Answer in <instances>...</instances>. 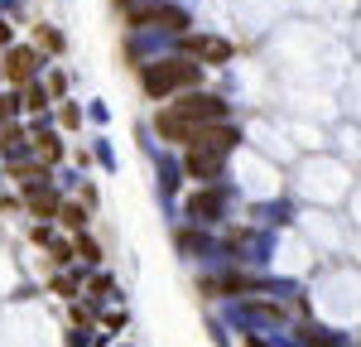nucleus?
<instances>
[{
    "label": "nucleus",
    "instance_id": "2",
    "mask_svg": "<svg viewBox=\"0 0 361 347\" xmlns=\"http://www.w3.org/2000/svg\"><path fill=\"white\" fill-rule=\"evenodd\" d=\"M34 73H39V54H34V49H10V54H5V78H10V83L29 87Z\"/></svg>",
    "mask_w": 361,
    "mask_h": 347
},
{
    "label": "nucleus",
    "instance_id": "3",
    "mask_svg": "<svg viewBox=\"0 0 361 347\" xmlns=\"http://www.w3.org/2000/svg\"><path fill=\"white\" fill-rule=\"evenodd\" d=\"M25 202H29V212H34V217H58V207H63L58 188H49V178H44V183H34Z\"/></svg>",
    "mask_w": 361,
    "mask_h": 347
},
{
    "label": "nucleus",
    "instance_id": "8",
    "mask_svg": "<svg viewBox=\"0 0 361 347\" xmlns=\"http://www.w3.org/2000/svg\"><path fill=\"white\" fill-rule=\"evenodd\" d=\"M34 145H39V154H44L49 164H54L58 154H63V150H58V140H54V130H34Z\"/></svg>",
    "mask_w": 361,
    "mask_h": 347
},
{
    "label": "nucleus",
    "instance_id": "14",
    "mask_svg": "<svg viewBox=\"0 0 361 347\" xmlns=\"http://www.w3.org/2000/svg\"><path fill=\"white\" fill-rule=\"evenodd\" d=\"M106 289H111V275H92V294H97V299H102Z\"/></svg>",
    "mask_w": 361,
    "mask_h": 347
},
{
    "label": "nucleus",
    "instance_id": "5",
    "mask_svg": "<svg viewBox=\"0 0 361 347\" xmlns=\"http://www.w3.org/2000/svg\"><path fill=\"white\" fill-rule=\"evenodd\" d=\"M222 154H207V150H188V154H183V169L193 174V178H217V174H222Z\"/></svg>",
    "mask_w": 361,
    "mask_h": 347
},
{
    "label": "nucleus",
    "instance_id": "1",
    "mask_svg": "<svg viewBox=\"0 0 361 347\" xmlns=\"http://www.w3.org/2000/svg\"><path fill=\"white\" fill-rule=\"evenodd\" d=\"M197 83V68L188 58H164L159 68H149L145 73V87H149V97H169V92H188Z\"/></svg>",
    "mask_w": 361,
    "mask_h": 347
},
{
    "label": "nucleus",
    "instance_id": "9",
    "mask_svg": "<svg viewBox=\"0 0 361 347\" xmlns=\"http://www.w3.org/2000/svg\"><path fill=\"white\" fill-rule=\"evenodd\" d=\"M20 145H25V130L10 126V121H0V150H20Z\"/></svg>",
    "mask_w": 361,
    "mask_h": 347
},
{
    "label": "nucleus",
    "instance_id": "13",
    "mask_svg": "<svg viewBox=\"0 0 361 347\" xmlns=\"http://www.w3.org/2000/svg\"><path fill=\"white\" fill-rule=\"evenodd\" d=\"M39 39H44V49H54V54H58V49H63V39H58L54 29H39Z\"/></svg>",
    "mask_w": 361,
    "mask_h": 347
},
{
    "label": "nucleus",
    "instance_id": "6",
    "mask_svg": "<svg viewBox=\"0 0 361 347\" xmlns=\"http://www.w3.org/2000/svg\"><path fill=\"white\" fill-rule=\"evenodd\" d=\"M183 49H193V54H202L207 63H226V58H231V44H222V39H188Z\"/></svg>",
    "mask_w": 361,
    "mask_h": 347
},
{
    "label": "nucleus",
    "instance_id": "16",
    "mask_svg": "<svg viewBox=\"0 0 361 347\" xmlns=\"http://www.w3.org/2000/svg\"><path fill=\"white\" fill-rule=\"evenodd\" d=\"M5 39H10V25H5V20H0V44H5Z\"/></svg>",
    "mask_w": 361,
    "mask_h": 347
},
{
    "label": "nucleus",
    "instance_id": "15",
    "mask_svg": "<svg viewBox=\"0 0 361 347\" xmlns=\"http://www.w3.org/2000/svg\"><path fill=\"white\" fill-rule=\"evenodd\" d=\"M15 111V102H10V97H0V116H10Z\"/></svg>",
    "mask_w": 361,
    "mask_h": 347
},
{
    "label": "nucleus",
    "instance_id": "4",
    "mask_svg": "<svg viewBox=\"0 0 361 347\" xmlns=\"http://www.w3.org/2000/svg\"><path fill=\"white\" fill-rule=\"evenodd\" d=\"M222 202H226L222 188H202V193H193V198H188V217H197V222H212V217L222 212Z\"/></svg>",
    "mask_w": 361,
    "mask_h": 347
},
{
    "label": "nucleus",
    "instance_id": "12",
    "mask_svg": "<svg viewBox=\"0 0 361 347\" xmlns=\"http://www.w3.org/2000/svg\"><path fill=\"white\" fill-rule=\"evenodd\" d=\"M58 217H63V227H82V222H87V212H82V207H73V202H63Z\"/></svg>",
    "mask_w": 361,
    "mask_h": 347
},
{
    "label": "nucleus",
    "instance_id": "11",
    "mask_svg": "<svg viewBox=\"0 0 361 347\" xmlns=\"http://www.w3.org/2000/svg\"><path fill=\"white\" fill-rule=\"evenodd\" d=\"M299 338H304V343H313V347H333L337 343L333 333H323V328H299Z\"/></svg>",
    "mask_w": 361,
    "mask_h": 347
},
{
    "label": "nucleus",
    "instance_id": "10",
    "mask_svg": "<svg viewBox=\"0 0 361 347\" xmlns=\"http://www.w3.org/2000/svg\"><path fill=\"white\" fill-rule=\"evenodd\" d=\"M44 106H49V92L29 83V87H25V111H44Z\"/></svg>",
    "mask_w": 361,
    "mask_h": 347
},
{
    "label": "nucleus",
    "instance_id": "7",
    "mask_svg": "<svg viewBox=\"0 0 361 347\" xmlns=\"http://www.w3.org/2000/svg\"><path fill=\"white\" fill-rule=\"evenodd\" d=\"M10 178H20V183H44L49 169H44L39 159H10Z\"/></svg>",
    "mask_w": 361,
    "mask_h": 347
}]
</instances>
